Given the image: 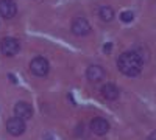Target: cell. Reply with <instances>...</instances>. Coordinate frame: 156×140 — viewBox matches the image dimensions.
<instances>
[{
	"label": "cell",
	"instance_id": "cell-2",
	"mask_svg": "<svg viewBox=\"0 0 156 140\" xmlns=\"http://www.w3.org/2000/svg\"><path fill=\"white\" fill-rule=\"evenodd\" d=\"M50 70V66H48V61L42 56H37L34 58L31 62H30V72L37 76V78H42V76H45Z\"/></svg>",
	"mask_w": 156,
	"mask_h": 140
},
{
	"label": "cell",
	"instance_id": "cell-12",
	"mask_svg": "<svg viewBox=\"0 0 156 140\" xmlns=\"http://www.w3.org/2000/svg\"><path fill=\"white\" fill-rule=\"evenodd\" d=\"M120 19H122V22L129 23V22L134 19V14H133L131 11H125V12H122V14H120Z\"/></svg>",
	"mask_w": 156,
	"mask_h": 140
},
{
	"label": "cell",
	"instance_id": "cell-11",
	"mask_svg": "<svg viewBox=\"0 0 156 140\" xmlns=\"http://www.w3.org/2000/svg\"><path fill=\"white\" fill-rule=\"evenodd\" d=\"M98 17L103 20V22H111L114 19V9L108 5H103L98 8Z\"/></svg>",
	"mask_w": 156,
	"mask_h": 140
},
{
	"label": "cell",
	"instance_id": "cell-8",
	"mask_svg": "<svg viewBox=\"0 0 156 140\" xmlns=\"http://www.w3.org/2000/svg\"><path fill=\"white\" fill-rule=\"evenodd\" d=\"M86 76L90 83H98L105 78V69L101 66H89L86 70Z\"/></svg>",
	"mask_w": 156,
	"mask_h": 140
},
{
	"label": "cell",
	"instance_id": "cell-9",
	"mask_svg": "<svg viewBox=\"0 0 156 140\" xmlns=\"http://www.w3.org/2000/svg\"><path fill=\"white\" fill-rule=\"evenodd\" d=\"M14 114H16V117H19L22 120H28L33 115V109H31V106L28 103L19 101V103L14 106Z\"/></svg>",
	"mask_w": 156,
	"mask_h": 140
},
{
	"label": "cell",
	"instance_id": "cell-1",
	"mask_svg": "<svg viewBox=\"0 0 156 140\" xmlns=\"http://www.w3.org/2000/svg\"><path fill=\"white\" fill-rule=\"evenodd\" d=\"M117 67L119 70L126 75V76H134L140 75L142 67H144V58H142L137 52H125L117 59Z\"/></svg>",
	"mask_w": 156,
	"mask_h": 140
},
{
	"label": "cell",
	"instance_id": "cell-4",
	"mask_svg": "<svg viewBox=\"0 0 156 140\" xmlns=\"http://www.w3.org/2000/svg\"><path fill=\"white\" fill-rule=\"evenodd\" d=\"M6 131L11 135H22L25 131V120L19 118V117H12L6 121Z\"/></svg>",
	"mask_w": 156,
	"mask_h": 140
},
{
	"label": "cell",
	"instance_id": "cell-3",
	"mask_svg": "<svg viewBox=\"0 0 156 140\" xmlns=\"http://www.w3.org/2000/svg\"><path fill=\"white\" fill-rule=\"evenodd\" d=\"M19 41L14 39V37H5V39L0 42V52H2L5 56H14L19 52Z\"/></svg>",
	"mask_w": 156,
	"mask_h": 140
},
{
	"label": "cell",
	"instance_id": "cell-10",
	"mask_svg": "<svg viewBox=\"0 0 156 140\" xmlns=\"http://www.w3.org/2000/svg\"><path fill=\"white\" fill-rule=\"evenodd\" d=\"M101 95H103V98H106L109 101L117 100V98H119V89H117L114 84L108 83V84H105L101 87Z\"/></svg>",
	"mask_w": 156,
	"mask_h": 140
},
{
	"label": "cell",
	"instance_id": "cell-5",
	"mask_svg": "<svg viewBox=\"0 0 156 140\" xmlns=\"http://www.w3.org/2000/svg\"><path fill=\"white\" fill-rule=\"evenodd\" d=\"M89 128L95 135H105L109 131V123L101 117H95V118H92V121H90Z\"/></svg>",
	"mask_w": 156,
	"mask_h": 140
},
{
	"label": "cell",
	"instance_id": "cell-6",
	"mask_svg": "<svg viewBox=\"0 0 156 140\" xmlns=\"http://www.w3.org/2000/svg\"><path fill=\"white\" fill-rule=\"evenodd\" d=\"M17 12V6L12 0H0V16L3 19H12Z\"/></svg>",
	"mask_w": 156,
	"mask_h": 140
},
{
	"label": "cell",
	"instance_id": "cell-14",
	"mask_svg": "<svg viewBox=\"0 0 156 140\" xmlns=\"http://www.w3.org/2000/svg\"><path fill=\"white\" fill-rule=\"evenodd\" d=\"M148 140H156V131H153V132L150 134V137H148Z\"/></svg>",
	"mask_w": 156,
	"mask_h": 140
},
{
	"label": "cell",
	"instance_id": "cell-7",
	"mask_svg": "<svg viewBox=\"0 0 156 140\" xmlns=\"http://www.w3.org/2000/svg\"><path fill=\"white\" fill-rule=\"evenodd\" d=\"M72 31L76 36H86L90 31V25L84 17H76L72 22Z\"/></svg>",
	"mask_w": 156,
	"mask_h": 140
},
{
	"label": "cell",
	"instance_id": "cell-13",
	"mask_svg": "<svg viewBox=\"0 0 156 140\" xmlns=\"http://www.w3.org/2000/svg\"><path fill=\"white\" fill-rule=\"evenodd\" d=\"M111 50H112V44H105V47H103V52L105 53H111Z\"/></svg>",
	"mask_w": 156,
	"mask_h": 140
}]
</instances>
